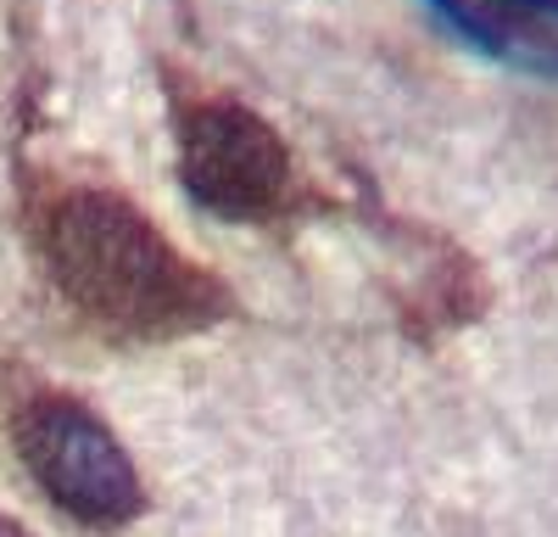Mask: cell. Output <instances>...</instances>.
Masks as SVG:
<instances>
[{
	"instance_id": "obj_4",
	"label": "cell",
	"mask_w": 558,
	"mask_h": 537,
	"mask_svg": "<svg viewBox=\"0 0 558 537\" xmlns=\"http://www.w3.org/2000/svg\"><path fill=\"white\" fill-rule=\"evenodd\" d=\"M0 537H28V532H23V526H17L12 515H0Z\"/></svg>"
},
{
	"instance_id": "obj_3",
	"label": "cell",
	"mask_w": 558,
	"mask_h": 537,
	"mask_svg": "<svg viewBox=\"0 0 558 537\" xmlns=\"http://www.w3.org/2000/svg\"><path fill=\"white\" fill-rule=\"evenodd\" d=\"M179 179L191 202L229 224H268L302 202V174L279 129L235 96H184L179 118Z\"/></svg>"
},
{
	"instance_id": "obj_2",
	"label": "cell",
	"mask_w": 558,
	"mask_h": 537,
	"mask_svg": "<svg viewBox=\"0 0 558 537\" xmlns=\"http://www.w3.org/2000/svg\"><path fill=\"white\" fill-rule=\"evenodd\" d=\"M7 420L28 476L62 515H73L89 532H118L140 521V510H146L140 470L118 431L78 392L17 375L7 392Z\"/></svg>"
},
{
	"instance_id": "obj_1",
	"label": "cell",
	"mask_w": 558,
	"mask_h": 537,
	"mask_svg": "<svg viewBox=\"0 0 558 537\" xmlns=\"http://www.w3.org/2000/svg\"><path fill=\"white\" fill-rule=\"evenodd\" d=\"M34 241L68 308L112 342H179L235 313V291L112 186H51L34 202Z\"/></svg>"
}]
</instances>
